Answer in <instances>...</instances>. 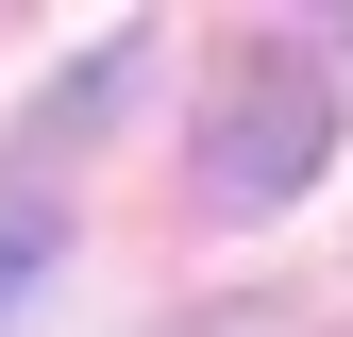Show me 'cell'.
Returning <instances> with one entry per match:
<instances>
[{"mask_svg":"<svg viewBox=\"0 0 353 337\" xmlns=\"http://www.w3.org/2000/svg\"><path fill=\"white\" fill-rule=\"evenodd\" d=\"M320 152H336V84L303 51H236V84L202 102V202L219 220H270V202L320 186Z\"/></svg>","mask_w":353,"mask_h":337,"instance_id":"cell-1","label":"cell"},{"mask_svg":"<svg viewBox=\"0 0 353 337\" xmlns=\"http://www.w3.org/2000/svg\"><path fill=\"white\" fill-rule=\"evenodd\" d=\"M51 236H68V220H51V186H0V304L51 270Z\"/></svg>","mask_w":353,"mask_h":337,"instance_id":"cell-2","label":"cell"},{"mask_svg":"<svg viewBox=\"0 0 353 337\" xmlns=\"http://www.w3.org/2000/svg\"><path fill=\"white\" fill-rule=\"evenodd\" d=\"M168 337H303V304H202V320H168Z\"/></svg>","mask_w":353,"mask_h":337,"instance_id":"cell-3","label":"cell"}]
</instances>
